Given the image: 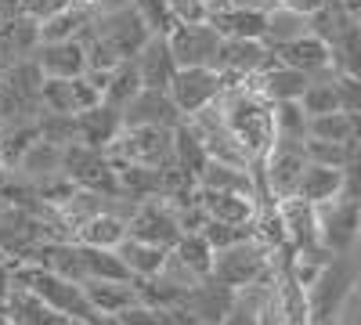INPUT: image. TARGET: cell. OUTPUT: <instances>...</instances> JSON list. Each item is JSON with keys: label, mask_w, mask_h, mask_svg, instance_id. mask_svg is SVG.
Wrapping results in <instances>:
<instances>
[{"label": "cell", "mask_w": 361, "mask_h": 325, "mask_svg": "<svg viewBox=\"0 0 361 325\" xmlns=\"http://www.w3.org/2000/svg\"><path fill=\"white\" fill-rule=\"evenodd\" d=\"M62 173L76 188H94V192H105V195L119 192L112 159L102 149H90V145H83V141H73V145L62 149Z\"/></svg>", "instance_id": "7"}, {"label": "cell", "mask_w": 361, "mask_h": 325, "mask_svg": "<svg viewBox=\"0 0 361 325\" xmlns=\"http://www.w3.org/2000/svg\"><path fill=\"white\" fill-rule=\"evenodd\" d=\"M206 22L217 29L221 37H264V11L260 8H243V4H221L209 8Z\"/></svg>", "instance_id": "24"}, {"label": "cell", "mask_w": 361, "mask_h": 325, "mask_svg": "<svg viewBox=\"0 0 361 325\" xmlns=\"http://www.w3.org/2000/svg\"><path fill=\"white\" fill-rule=\"evenodd\" d=\"M221 325H257V311H253L250 304H243V300L235 297V307L228 311V318H224Z\"/></svg>", "instance_id": "50"}, {"label": "cell", "mask_w": 361, "mask_h": 325, "mask_svg": "<svg viewBox=\"0 0 361 325\" xmlns=\"http://www.w3.org/2000/svg\"><path fill=\"white\" fill-rule=\"evenodd\" d=\"M279 214H282V224H286V243L293 250H314V246H322L314 202L300 199V195H289V199H279Z\"/></svg>", "instance_id": "18"}, {"label": "cell", "mask_w": 361, "mask_h": 325, "mask_svg": "<svg viewBox=\"0 0 361 325\" xmlns=\"http://www.w3.org/2000/svg\"><path fill=\"white\" fill-rule=\"evenodd\" d=\"M267 275H275V268H271V250L260 239H253V235H246V239H238L224 250H214L209 278L224 282L228 289H243V286L260 282Z\"/></svg>", "instance_id": "3"}, {"label": "cell", "mask_w": 361, "mask_h": 325, "mask_svg": "<svg viewBox=\"0 0 361 325\" xmlns=\"http://www.w3.org/2000/svg\"><path fill=\"white\" fill-rule=\"evenodd\" d=\"M275 62H279V54L271 51L264 40H257V37H224L214 69L224 76V87H231V83L246 80L253 73L271 69Z\"/></svg>", "instance_id": "6"}, {"label": "cell", "mask_w": 361, "mask_h": 325, "mask_svg": "<svg viewBox=\"0 0 361 325\" xmlns=\"http://www.w3.org/2000/svg\"><path fill=\"white\" fill-rule=\"evenodd\" d=\"M127 235H134V239H141V243H152V246L170 250L180 239L173 206L166 199H141L134 206V214L127 217Z\"/></svg>", "instance_id": "12"}, {"label": "cell", "mask_w": 361, "mask_h": 325, "mask_svg": "<svg viewBox=\"0 0 361 325\" xmlns=\"http://www.w3.org/2000/svg\"><path fill=\"white\" fill-rule=\"evenodd\" d=\"M119 8H130V0H94V11H119Z\"/></svg>", "instance_id": "51"}, {"label": "cell", "mask_w": 361, "mask_h": 325, "mask_svg": "<svg viewBox=\"0 0 361 325\" xmlns=\"http://www.w3.org/2000/svg\"><path fill=\"white\" fill-rule=\"evenodd\" d=\"M166 91H170L173 105L180 109V116H192L202 105L217 102V94L224 91V76L217 69H209V66H185V69L173 73Z\"/></svg>", "instance_id": "11"}, {"label": "cell", "mask_w": 361, "mask_h": 325, "mask_svg": "<svg viewBox=\"0 0 361 325\" xmlns=\"http://www.w3.org/2000/svg\"><path fill=\"white\" fill-rule=\"evenodd\" d=\"M343 195L361 202V149H350V159L343 163Z\"/></svg>", "instance_id": "46"}, {"label": "cell", "mask_w": 361, "mask_h": 325, "mask_svg": "<svg viewBox=\"0 0 361 325\" xmlns=\"http://www.w3.org/2000/svg\"><path fill=\"white\" fill-rule=\"evenodd\" d=\"M199 188H209V192H238V195H250L257 202V181H253V170L250 166L206 159V166L199 170Z\"/></svg>", "instance_id": "23"}, {"label": "cell", "mask_w": 361, "mask_h": 325, "mask_svg": "<svg viewBox=\"0 0 361 325\" xmlns=\"http://www.w3.org/2000/svg\"><path fill=\"white\" fill-rule=\"evenodd\" d=\"M127 239V221L116 214H98L76 228V243L83 246H102V250H116Z\"/></svg>", "instance_id": "32"}, {"label": "cell", "mask_w": 361, "mask_h": 325, "mask_svg": "<svg viewBox=\"0 0 361 325\" xmlns=\"http://www.w3.org/2000/svg\"><path fill=\"white\" fill-rule=\"evenodd\" d=\"M141 76H137V66H134V58H123L112 73H109V80H105V87H102V102L105 105H112V109H123L137 91H141Z\"/></svg>", "instance_id": "34"}, {"label": "cell", "mask_w": 361, "mask_h": 325, "mask_svg": "<svg viewBox=\"0 0 361 325\" xmlns=\"http://www.w3.org/2000/svg\"><path fill=\"white\" fill-rule=\"evenodd\" d=\"M343 192V170L340 166H322V163H307L304 173H300V181H296V192L300 199H307V202H325V199H333Z\"/></svg>", "instance_id": "29"}, {"label": "cell", "mask_w": 361, "mask_h": 325, "mask_svg": "<svg viewBox=\"0 0 361 325\" xmlns=\"http://www.w3.org/2000/svg\"><path fill=\"white\" fill-rule=\"evenodd\" d=\"M130 8L137 11V18L145 22V29L152 37H166L177 25V18L170 11V0H130Z\"/></svg>", "instance_id": "42"}, {"label": "cell", "mask_w": 361, "mask_h": 325, "mask_svg": "<svg viewBox=\"0 0 361 325\" xmlns=\"http://www.w3.org/2000/svg\"><path fill=\"white\" fill-rule=\"evenodd\" d=\"M40 102H44V112H66V116H76L90 105L102 102V91L87 76H73V80H62V76H44L40 83Z\"/></svg>", "instance_id": "14"}, {"label": "cell", "mask_w": 361, "mask_h": 325, "mask_svg": "<svg viewBox=\"0 0 361 325\" xmlns=\"http://www.w3.org/2000/svg\"><path fill=\"white\" fill-rule=\"evenodd\" d=\"M221 40L224 37L209 22H177L166 33V44H170L177 69H185V66H209L214 69Z\"/></svg>", "instance_id": "8"}, {"label": "cell", "mask_w": 361, "mask_h": 325, "mask_svg": "<svg viewBox=\"0 0 361 325\" xmlns=\"http://www.w3.org/2000/svg\"><path fill=\"white\" fill-rule=\"evenodd\" d=\"M307 325H333V321H307Z\"/></svg>", "instance_id": "53"}, {"label": "cell", "mask_w": 361, "mask_h": 325, "mask_svg": "<svg viewBox=\"0 0 361 325\" xmlns=\"http://www.w3.org/2000/svg\"><path fill=\"white\" fill-rule=\"evenodd\" d=\"M83 271L87 278H105V282H134L130 271H127V264L119 260L116 250H102V246H83Z\"/></svg>", "instance_id": "35"}, {"label": "cell", "mask_w": 361, "mask_h": 325, "mask_svg": "<svg viewBox=\"0 0 361 325\" xmlns=\"http://www.w3.org/2000/svg\"><path fill=\"white\" fill-rule=\"evenodd\" d=\"M0 76H4V66H0Z\"/></svg>", "instance_id": "54"}, {"label": "cell", "mask_w": 361, "mask_h": 325, "mask_svg": "<svg viewBox=\"0 0 361 325\" xmlns=\"http://www.w3.org/2000/svg\"><path fill=\"white\" fill-rule=\"evenodd\" d=\"M69 4H73V0H22V15H29V18L44 22V18L58 15V11L69 8Z\"/></svg>", "instance_id": "47"}, {"label": "cell", "mask_w": 361, "mask_h": 325, "mask_svg": "<svg viewBox=\"0 0 361 325\" xmlns=\"http://www.w3.org/2000/svg\"><path fill=\"white\" fill-rule=\"evenodd\" d=\"M357 275H361V264L354 260V253L329 257V264L318 271V278L304 289L307 321H336V311L343 307L350 289L357 286Z\"/></svg>", "instance_id": "2"}, {"label": "cell", "mask_w": 361, "mask_h": 325, "mask_svg": "<svg viewBox=\"0 0 361 325\" xmlns=\"http://www.w3.org/2000/svg\"><path fill=\"white\" fill-rule=\"evenodd\" d=\"M134 66H137V76L145 87H156V91H166L173 73H177V62L170 54V44L166 37H148L145 47L134 54Z\"/></svg>", "instance_id": "21"}, {"label": "cell", "mask_w": 361, "mask_h": 325, "mask_svg": "<svg viewBox=\"0 0 361 325\" xmlns=\"http://www.w3.org/2000/svg\"><path fill=\"white\" fill-rule=\"evenodd\" d=\"M33 62L40 66L44 76L73 80V76H83L87 73V54H83V44L80 40H44L33 51Z\"/></svg>", "instance_id": "17"}, {"label": "cell", "mask_w": 361, "mask_h": 325, "mask_svg": "<svg viewBox=\"0 0 361 325\" xmlns=\"http://www.w3.org/2000/svg\"><path fill=\"white\" fill-rule=\"evenodd\" d=\"M304 33H311V22H307L304 11H296L289 4H275V8L264 11V37L260 40L271 51L289 44V40H296V37H304Z\"/></svg>", "instance_id": "27"}, {"label": "cell", "mask_w": 361, "mask_h": 325, "mask_svg": "<svg viewBox=\"0 0 361 325\" xmlns=\"http://www.w3.org/2000/svg\"><path fill=\"white\" fill-rule=\"evenodd\" d=\"M271 120H275V137H293V141H307V120L300 102H275L271 105Z\"/></svg>", "instance_id": "40"}, {"label": "cell", "mask_w": 361, "mask_h": 325, "mask_svg": "<svg viewBox=\"0 0 361 325\" xmlns=\"http://www.w3.org/2000/svg\"><path fill=\"white\" fill-rule=\"evenodd\" d=\"M90 29L119 54V58H134L141 47H145V40L152 37L145 29V22L137 18V11L134 8H119V11H98L94 15V22H90Z\"/></svg>", "instance_id": "13"}, {"label": "cell", "mask_w": 361, "mask_h": 325, "mask_svg": "<svg viewBox=\"0 0 361 325\" xmlns=\"http://www.w3.org/2000/svg\"><path fill=\"white\" fill-rule=\"evenodd\" d=\"M40 243H44L40 221L25 206H18L15 199L0 192V253L11 260H25Z\"/></svg>", "instance_id": "9"}, {"label": "cell", "mask_w": 361, "mask_h": 325, "mask_svg": "<svg viewBox=\"0 0 361 325\" xmlns=\"http://www.w3.org/2000/svg\"><path fill=\"white\" fill-rule=\"evenodd\" d=\"M199 231H202V239L214 250H224V246H231V243H238V239H246V235H250V228L224 224V221H214V217H206V224Z\"/></svg>", "instance_id": "44"}, {"label": "cell", "mask_w": 361, "mask_h": 325, "mask_svg": "<svg viewBox=\"0 0 361 325\" xmlns=\"http://www.w3.org/2000/svg\"><path fill=\"white\" fill-rule=\"evenodd\" d=\"M123 127H177L185 116L173 105L170 91H156V87H141V91L119 109Z\"/></svg>", "instance_id": "15"}, {"label": "cell", "mask_w": 361, "mask_h": 325, "mask_svg": "<svg viewBox=\"0 0 361 325\" xmlns=\"http://www.w3.org/2000/svg\"><path fill=\"white\" fill-rule=\"evenodd\" d=\"M116 253H119V260L127 264V271H130V278H134V282L159 275L163 260H166V250H163V246L141 243V239H134V235H127V239L116 246Z\"/></svg>", "instance_id": "30"}, {"label": "cell", "mask_w": 361, "mask_h": 325, "mask_svg": "<svg viewBox=\"0 0 361 325\" xmlns=\"http://www.w3.org/2000/svg\"><path fill=\"white\" fill-rule=\"evenodd\" d=\"M333 325H361V282L350 289V297L343 300V307L336 311Z\"/></svg>", "instance_id": "48"}, {"label": "cell", "mask_w": 361, "mask_h": 325, "mask_svg": "<svg viewBox=\"0 0 361 325\" xmlns=\"http://www.w3.org/2000/svg\"><path fill=\"white\" fill-rule=\"evenodd\" d=\"M4 311H8V325H69L62 311H54L33 289H22V286H8Z\"/></svg>", "instance_id": "19"}, {"label": "cell", "mask_w": 361, "mask_h": 325, "mask_svg": "<svg viewBox=\"0 0 361 325\" xmlns=\"http://www.w3.org/2000/svg\"><path fill=\"white\" fill-rule=\"evenodd\" d=\"M350 149L354 145L347 141H318V137H307L304 141V152H307V163H322V166H340L350 159Z\"/></svg>", "instance_id": "43"}, {"label": "cell", "mask_w": 361, "mask_h": 325, "mask_svg": "<svg viewBox=\"0 0 361 325\" xmlns=\"http://www.w3.org/2000/svg\"><path fill=\"white\" fill-rule=\"evenodd\" d=\"M307 22H311V33H314L318 40H325V44H333L347 25H354L350 11L340 4V0H322V4L307 15Z\"/></svg>", "instance_id": "36"}, {"label": "cell", "mask_w": 361, "mask_h": 325, "mask_svg": "<svg viewBox=\"0 0 361 325\" xmlns=\"http://www.w3.org/2000/svg\"><path fill=\"white\" fill-rule=\"evenodd\" d=\"M170 11L177 22H206V4L202 0H170Z\"/></svg>", "instance_id": "49"}, {"label": "cell", "mask_w": 361, "mask_h": 325, "mask_svg": "<svg viewBox=\"0 0 361 325\" xmlns=\"http://www.w3.org/2000/svg\"><path fill=\"white\" fill-rule=\"evenodd\" d=\"M336 98H340V109L343 112L361 116V76L336 73Z\"/></svg>", "instance_id": "45"}, {"label": "cell", "mask_w": 361, "mask_h": 325, "mask_svg": "<svg viewBox=\"0 0 361 325\" xmlns=\"http://www.w3.org/2000/svg\"><path fill=\"white\" fill-rule=\"evenodd\" d=\"M217 105L224 112V123L243 141V149L253 159H264V152L275 145V120H271V102L253 94L250 87L231 83L217 94Z\"/></svg>", "instance_id": "1"}, {"label": "cell", "mask_w": 361, "mask_h": 325, "mask_svg": "<svg viewBox=\"0 0 361 325\" xmlns=\"http://www.w3.org/2000/svg\"><path fill=\"white\" fill-rule=\"evenodd\" d=\"M94 15L98 11L90 8V4H69V8H62L58 15H51V18L40 22V44L44 40H76L83 33V25L94 18Z\"/></svg>", "instance_id": "31"}, {"label": "cell", "mask_w": 361, "mask_h": 325, "mask_svg": "<svg viewBox=\"0 0 361 325\" xmlns=\"http://www.w3.org/2000/svg\"><path fill=\"white\" fill-rule=\"evenodd\" d=\"M15 173L22 177V181H29V185L47 181V177L62 173V145L37 137V141L25 149V156H22V163L15 166Z\"/></svg>", "instance_id": "28"}, {"label": "cell", "mask_w": 361, "mask_h": 325, "mask_svg": "<svg viewBox=\"0 0 361 325\" xmlns=\"http://www.w3.org/2000/svg\"><path fill=\"white\" fill-rule=\"evenodd\" d=\"M105 156L112 163H137L152 170L173 166V127H123Z\"/></svg>", "instance_id": "4"}, {"label": "cell", "mask_w": 361, "mask_h": 325, "mask_svg": "<svg viewBox=\"0 0 361 325\" xmlns=\"http://www.w3.org/2000/svg\"><path fill=\"white\" fill-rule=\"evenodd\" d=\"M357 210H361V202L350 199V195H343V192L314 206V214H318V239H322V246L333 253V257L354 253Z\"/></svg>", "instance_id": "5"}, {"label": "cell", "mask_w": 361, "mask_h": 325, "mask_svg": "<svg viewBox=\"0 0 361 325\" xmlns=\"http://www.w3.org/2000/svg\"><path fill=\"white\" fill-rule=\"evenodd\" d=\"M40 44V22L29 15H15L0 25V66L22 62V58H33Z\"/></svg>", "instance_id": "22"}, {"label": "cell", "mask_w": 361, "mask_h": 325, "mask_svg": "<svg viewBox=\"0 0 361 325\" xmlns=\"http://www.w3.org/2000/svg\"><path fill=\"white\" fill-rule=\"evenodd\" d=\"M235 307V289H228L217 278H199L195 286H188L177 300V311L199 321V325H221L228 318V311Z\"/></svg>", "instance_id": "10"}, {"label": "cell", "mask_w": 361, "mask_h": 325, "mask_svg": "<svg viewBox=\"0 0 361 325\" xmlns=\"http://www.w3.org/2000/svg\"><path fill=\"white\" fill-rule=\"evenodd\" d=\"M350 134H354V116L343 109L322 112V116L307 120V137H318V141H347L350 145Z\"/></svg>", "instance_id": "41"}, {"label": "cell", "mask_w": 361, "mask_h": 325, "mask_svg": "<svg viewBox=\"0 0 361 325\" xmlns=\"http://www.w3.org/2000/svg\"><path fill=\"white\" fill-rule=\"evenodd\" d=\"M275 54H279L282 66L300 69V73L311 76V80H314V76H333V73H336V69H333V51H329V44L318 40L314 33H304V37H296V40L275 47Z\"/></svg>", "instance_id": "16"}, {"label": "cell", "mask_w": 361, "mask_h": 325, "mask_svg": "<svg viewBox=\"0 0 361 325\" xmlns=\"http://www.w3.org/2000/svg\"><path fill=\"white\" fill-rule=\"evenodd\" d=\"M199 202H202L206 217L224 221V224H238V228H250L253 224V214H257V202L250 195H238V192H209V188H199Z\"/></svg>", "instance_id": "25"}, {"label": "cell", "mask_w": 361, "mask_h": 325, "mask_svg": "<svg viewBox=\"0 0 361 325\" xmlns=\"http://www.w3.org/2000/svg\"><path fill=\"white\" fill-rule=\"evenodd\" d=\"M354 260L361 264V210H357V239H354Z\"/></svg>", "instance_id": "52"}, {"label": "cell", "mask_w": 361, "mask_h": 325, "mask_svg": "<svg viewBox=\"0 0 361 325\" xmlns=\"http://www.w3.org/2000/svg\"><path fill=\"white\" fill-rule=\"evenodd\" d=\"M119 130H123V116H119V109H112L105 102L76 112V141L90 145V149L105 152L109 145L119 137Z\"/></svg>", "instance_id": "20"}, {"label": "cell", "mask_w": 361, "mask_h": 325, "mask_svg": "<svg viewBox=\"0 0 361 325\" xmlns=\"http://www.w3.org/2000/svg\"><path fill=\"white\" fill-rule=\"evenodd\" d=\"M170 250H173L180 260H185L199 278H206V275H209V264H214V246H209V243L202 239V231H185V235H180V239H177Z\"/></svg>", "instance_id": "38"}, {"label": "cell", "mask_w": 361, "mask_h": 325, "mask_svg": "<svg viewBox=\"0 0 361 325\" xmlns=\"http://www.w3.org/2000/svg\"><path fill=\"white\" fill-rule=\"evenodd\" d=\"M329 51H333V69L336 73L361 76V29H357V18H354V25H347L343 33L329 44Z\"/></svg>", "instance_id": "37"}, {"label": "cell", "mask_w": 361, "mask_h": 325, "mask_svg": "<svg viewBox=\"0 0 361 325\" xmlns=\"http://www.w3.org/2000/svg\"><path fill=\"white\" fill-rule=\"evenodd\" d=\"M206 149H202V137L195 134V127L188 123V120H180L177 127H173V166H180V170H188L195 181H199V170L206 166Z\"/></svg>", "instance_id": "33"}, {"label": "cell", "mask_w": 361, "mask_h": 325, "mask_svg": "<svg viewBox=\"0 0 361 325\" xmlns=\"http://www.w3.org/2000/svg\"><path fill=\"white\" fill-rule=\"evenodd\" d=\"M83 293L90 307H94L98 314H119L127 311L134 304H141V293L134 282H105V278H87L83 282Z\"/></svg>", "instance_id": "26"}, {"label": "cell", "mask_w": 361, "mask_h": 325, "mask_svg": "<svg viewBox=\"0 0 361 325\" xmlns=\"http://www.w3.org/2000/svg\"><path fill=\"white\" fill-rule=\"evenodd\" d=\"M300 105H304L307 116L336 112V109H340V98H336V73H333V76H314V80H307L304 94H300Z\"/></svg>", "instance_id": "39"}]
</instances>
